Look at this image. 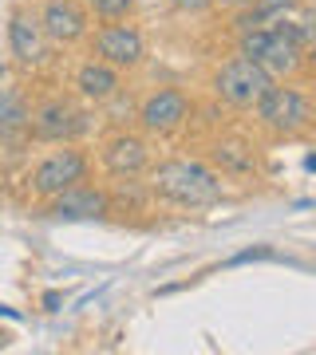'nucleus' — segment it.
<instances>
[{"instance_id":"obj_1","label":"nucleus","mask_w":316,"mask_h":355,"mask_svg":"<svg viewBox=\"0 0 316 355\" xmlns=\"http://www.w3.org/2000/svg\"><path fill=\"white\" fill-rule=\"evenodd\" d=\"M151 190L174 205H214L222 198V178L206 162L174 158V162H163L151 174Z\"/></svg>"},{"instance_id":"obj_2","label":"nucleus","mask_w":316,"mask_h":355,"mask_svg":"<svg viewBox=\"0 0 316 355\" xmlns=\"http://www.w3.org/2000/svg\"><path fill=\"white\" fill-rule=\"evenodd\" d=\"M301 44L289 36V28L281 24H261L241 32V55H249L253 64H261L269 76H292L301 67Z\"/></svg>"},{"instance_id":"obj_3","label":"nucleus","mask_w":316,"mask_h":355,"mask_svg":"<svg viewBox=\"0 0 316 355\" xmlns=\"http://www.w3.org/2000/svg\"><path fill=\"white\" fill-rule=\"evenodd\" d=\"M273 87V76H269L261 64H253L249 55H233L222 64V71L214 76V91L233 107H257L261 95Z\"/></svg>"},{"instance_id":"obj_4","label":"nucleus","mask_w":316,"mask_h":355,"mask_svg":"<svg viewBox=\"0 0 316 355\" xmlns=\"http://www.w3.org/2000/svg\"><path fill=\"white\" fill-rule=\"evenodd\" d=\"M257 119H261L269 130H277V135H297V130L308 127L313 107H308V99H304L301 91L277 87V83H273V87L261 95V103H257Z\"/></svg>"},{"instance_id":"obj_5","label":"nucleus","mask_w":316,"mask_h":355,"mask_svg":"<svg viewBox=\"0 0 316 355\" xmlns=\"http://www.w3.org/2000/svg\"><path fill=\"white\" fill-rule=\"evenodd\" d=\"M88 130V114L79 111L72 99H48L40 103L32 114V135L44 142H67Z\"/></svg>"},{"instance_id":"obj_6","label":"nucleus","mask_w":316,"mask_h":355,"mask_svg":"<svg viewBox=\"0 0 316 355\" xmlns=\"http://www.w3.org/2000/svg\"><path fill=\"white\" fill-rule=\"evenodd\" d=\"M83 174H88V158L79 150H72V146H63V150L48 154V158L36 166L32 186H36L40 198H56V193H63L67 186L83 182Z\"/></svg>"},{"instance_id":"obj_7","label":"nucleus","mask_w":316,"mask_h":355,"mask_svg":"<svg viewBox=\"0 0 316 355\" xmlns=\"http://www.w3.org/2000/svg\"><path fill=\"white\" fill-rule=\"evenodd\" d=\"M95 51H99L103 64H111V67H139L142 55H147V44H142L139 28L107 24L95 32Z\"/></svg>"},{"instance_id":"obj_8","label":"nucleus","mask_w":316,"mask_h":355,"mask_svg":"<svg viewBox=\"0 0 316 355\" xmlns=\"http://www.w3.org/2000/svg\"><path fill=\"white\" fill-rule=\"evenodd\" d=\"M186 114H190V103L182 91H154L151 99L142 103V111H139V123L151 135H170V130H178L182 123H186Z\"/></svg>"},{"instance_id":"obj_9","label":"nucleus","mask_w":316,"mask_h":355,"mask_svg":"<svg viewBox=\"0 0 316 355\" xmlns=\"http://www.w3.org/2000/svg\"><path fill=\"white\" fill-rule=\"evenodd\" d=\"M111 209V198L95 186H67L63 193L51 198V214L60 217V221H95Z\"/></svg>"},{"instance_id":"obj_10","label":"nucleus","mask_w":316,"mask_h":355,"mask_svg":"<svg viewBox=\"0 0 316 355\" xmlns=\"http://www.w3.org/2000/svg\"><path fill=\"white\" fill-rule=\"evenodd\" d=\"M8 48H13L16 64H24V67L44 64V55H48V36H44L40 16L13 12V24H8Z\"/></svg>"},{"instance_id":"obj_11","label":"nucleus","mask_w":316,"mask_h":355,"mask_svg":"<svg viewBox=\"0 0 316 355\" xmlns=\"http://www.w3.org/2000/svg\"><path fill=\"white\" fill-rule=\"evenodd\" d=\"M40 24H44V36L56 40V44H76L88 32V12L76 0H48L40 12Z\"/></svg>"},{"instance_id":"obj_12","label":"nucleus","mask_w":316,"mask_h":355,"mask_svg":"<svg viewBox=\"0 0 316 355\" xmlns=\"http://www.w3.org/2000/svg\"><path fill=\"white\" fill-rule=\"evenodd\" d=\"M151 162V150H147V142L139 135H115L107 142V150H103V166L111 170L115 178H135L147 170Z\"/></svg>"},{"instance_id":"obj_13","label":"nucleus","mask_w":316,"mask_h":355,"mask_svg":"<svg viewBox=\"0 0 316 355\" xmlns=\"http://www.w3.org/2000/svg\"><path fill=\"white\" fill-rule=\"evenodd\" d=\"M76 87H79V95H83V99H91V103L115 99V95H119V67L103 64V60H91V64L79 67Z\"/></svg>"},{"instance_id":"obj_14","label":"nucleus","mask_w":316,"mask_h":355,"mask_svg":"<svg viewBox=\"0 0 316 355\" xmlns=\"http://www.w3.org/2000/svg\"><path fill=\"white\" fill-rule=\"evenodd\" d=\"M28 130H32V114H28L24 99L16 91H0V146L24 142Z\"/></svg>"},{"instance_id":"obj_15","label":"nucleus","mask_w":316,"mask_h":355,"mask_svg":"<svg viewBox=\"0 0 316 355\" xmlns=\"http://www.w3.org/2000/svg\"><path fill=\"white\" fill-rule=\"evenodd\" d=\"M289 8H292V0H253L249 12L241 16L238 24H241V32L245 28H261V24H277V20L289 16Z\"/></svg>"},{"instance_id":"obj_16","label":"nucleus","mask_w":316,"mask_h":355,"mask_svg":"<svg viewBox=\"0 0 316 355\" xmlns=\"http://www.w3.org/2000/svg\"><path fill=\"white\" fill-rule=\"evenodd\" d=\"M214 158H217L222 170H229V174H249L253 170V150L249 146H241V142H217Z\"/></svg>"},{"instance_id":"obj_17","label":"nucleus","mask_w":316,"mask_h":355,"mask_svg":"<svg viewBox=\"0 0 316 355\" xmlns=\"http://www.w3.org/2000/svg\"><path fill=\"white\" fill-rule=\"evenodd\" d=\"M281 24L289 28V36L301 44V48H313L316 44V12H297L292 20H281Z\"/></svg>"},{"instance_id":"obj_18","label":"nucleus","mask_w":316,"mask_h":355,"mask_svg":"<svg viewBox=\"0 0 316 355\" xmlns=\"http://www.w3.org/2000/svg\"><path fill=\"white\" fill-rule=\"evenodd\" d=\"M88 8L103 20H123L131 8H135V0H88Z\"/></svg>"},{"instance_id":"obj_19","label":"nucleus","mask_w":316,"mask_h":355,"mask_svg":"<svg viewBox=\"0 0 316 355\" xmlns=\"http://www.w3.org/2000/svg\"><path fill=\"white\" fill-rule=\"evenodd\" d=\"M182 8H190V12H198V8H206V4H214V0H178Z\"/></svg>"},{"instance_id":"obj_20","label":"nucleus","mask_w":316,"mask_h":355,"mask_svg":"<svg viewBox=\"0 0 316 355\" xmlns=\"http://www.w3.org/2000/svg\"><path fill=\"white\" fill-rule=\"evenodd\" d=\"M44 304H48L51 312H56V308H60V292H48V296H44Z\"/></svg>"},{"instance_id":"obj_21","label":"nucleus","mask_w":316,"mask_h":355,"mask_svg":"<svg viewBox=\"0 0 316 355\" xmlns=\"http://www.w3.org/2000/svg\"><path fill=\"white\" fill-rule=\"evenodd\" d=\"M222 4H226V8H249L253 0H222Z\"/></svg>"},{"instance_id":"obj_22","label":"nucleus","mask_w":316,"mask_h":355,"mask_svg":"<svg viewBox=\"0 0 316 355\" xmlns=\"http://www.w3.org/2000/svg\"><path fill=\"white\" fill-rule=\"evenodd\" d=\"M304 166H308V170H316V154H308V158H304Z\"/></svg>"},{"instance_id":"obj_23","label":"nucleus","mask_w":316,"mask_h":355,"mask_svg":"<svg viewBox=\"0 0 316 355\" xmlns=\"http://www.w3.org/2000/svg\"><path fill=\"white\" fill-rule=\"evenodd\" d=\"M308 51H313V55H308V60H313V64H316V44H313V48H308Z\"/></svg>"}]
</instances>
